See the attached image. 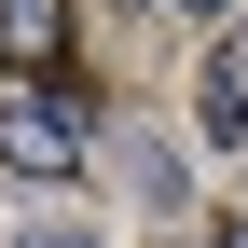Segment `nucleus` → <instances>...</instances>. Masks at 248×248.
Returning <instances> with one entry per match:
<instances>
[{
  "label": "nucleus",
  "mask_w": 248,
  "mask_h": 248,
  "mask_svg": "<svg viewBox=\"0 0 248 248\" xmlns=\"http://www.w3.org/2000/svg\"><path fill=\"white\" fill-rule=\"evenodd\" d=\"M28 248H97V234H83V221H28Z\"/></svg>",
  "instance_id": "4"
},
{
  "label": "nucleus",
  "mask_w": 248,
  "mask_h": 248,
  "mask_svg": "<svg viewBox=\"0 0 248 248\" xmlns=\"http://www.w3.org/2000/svg\"><path fill=\"white\" fill-rule=\"evenodd\" d=\"M221 248H248V221H234V234H221Z\"/></svg>",
  "instance_id": "6"
},
{
  "label": "nucleus",
  "mask_w": 248,
  "mask_h": 248,
  "mask_svg": "<svg viewBox=\"0 0 248 248\" xmlns=\"http://www.w3.org/2000/svg\"><path fill=\"white\" fill-rule=\"evenodd\" d=\"M0 166L14 179H69L83 166V97H14L0 110Z\"/></svg>",
  "instance_id": "1"
},
{
  "label": "nucleus",
  "mask_w": 248,
  "mask_h": 248,
  "mask_svg": "<svg viewBox=\"0 0 248 248\" xmlns=\"http://www.w3.org/2000/svg\"><path fill=\"white\" fill-rule=\"evenodd\" d=\"M193 110H207V138H248V28H221V42H207Z\"/></svg>",
  "instance_id": "3"
},
{
  "label": "nucleus",
  "mask_w": 248,
  "mask_h": 248,
  "mask_svg": "<svg viewBox=\"0 0 248 248\" xmlns=\"http://www.w3.org/2000/svg\"><path fill=\"white\" fill-rule=\"evenodd\" d=\"M55 55H69V0H0V69L55 83Z\"/></svg>",
  "instance_id": "2"
},
{
  "label": "nucleus",
  "mask_w": 248,
  "mask_h": 248,
  "mask_svg": "<svg viewBox=\"0 0 248 248\" xmlns=\"http://www.w3.org/2000/svg\"><path fill=\"white\" fill-rule=\"evenodd\" d=\"M166 14H193V28H207V14H221V0H166Z\"/></svg>",
  "instance_id": "5"
}]
</instances>
